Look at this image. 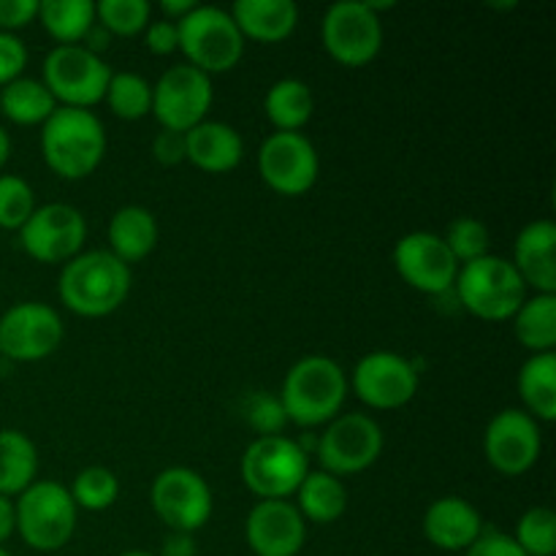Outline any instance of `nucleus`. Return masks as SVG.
I'll return each mask as SVG.
<instances>
[{"label": "nucleus", "instance_id": "35", "mask_svg": "<svg viewBox=\"0 0 556 556\" xmlns=\"http://www.w3.org/2000/svg\"><path fill=\"white\" fill-rule=\"evenodd\" d=\"M445 248L451 250V255L456 258V264L465 266L470 261L483 258L489 255V244H492V233H489L486 223L478 220V217H456L448 228H445L443 237Z\"/></svg>", "mask_w": 556, "mask_h": 556}, {"label": "nucleus", "instance_id": "28", "mask_svg": "<svg viewBox=\"0 0 556 556\" xmlns=\"http://www.w3.org/2000/svg\"><path fill=\"white\" fill-rule=\"evenodd\" d=\"M296 510L304 521L331 525L348 508V489L337 476L326 470H309L302 486L296 489Z\"/></svg>", "mask_w": 556, "mask_h": 556}, {"label": "nucleus", "instance_id": "14", "mask_svg": "<svg viewBox=\"0 0 556 556\" xmlns=\"http://www.w3.org/2000/svg\"><path fill=\"white\" fill-rule=\"evenodd\" d=\"M63 318L43 302H20L0 315V353L9 362H41L63 342Z\"/></svg>", "mask_w": 556, "mask_h": 556}, {"label": "nucleus", "instance_id": "10", "mask_svg": "<svg viewBox=\"0 0 556 556\" xmlns=\"http://www.w3.org/2000/svg\"><path fill=\"white\" fill-rule=\"evenodd\" d=\"M315 454L331 476H356L369 470L383 454V429L367 413H345L329 421L315 443Z\"/></svg>", "mask_w": 556, "mask_h": 556}, {"label": "nucleus", "instance_id": "49", "mask_svg": "<svg viewBox=\"0 0 556 556\" xmlns=\"http://www.w3.org/2000/svg\"><path fill=\"white\" fill-rule=\"evenodd\" d=\"M119 556H155V554H150V552H125V554H119Z\"/></svg>", "mask_w": 556, "mask_h": 556}, {"label": "nucleus", "instance_id": "39", "mask_svg": "<svg viewBox=\"0 0 556 556\" xmlns=\"http://www.w3.org/2000/svg\"><path fill=\"white\" fill-rule=\"evenodd\" d=\"M27 65V49L14 33H0V87L20 79Z\"/></svg>", "mask_w": 556, "mask_h": 556}, {"label": "nucleus", "instance_id": "48", "mask_svg": "<svg viewBox=\"0 0 556 556\" xmlns=\"http://www.w3.org/2000/svg\"><path fill=\"white\" fill-rule=\"evenodd\" d=\"M9 157H11V136H9V130L0 125V168L9 163Z\"/></svg>", "mask_w": 556, "mask_h": 556}, {"label": "nucleus", "instance_id": "19", "mask_svg": "<svg viewBox=\"0 0 556 556\" xmlns=\"http://www.w3.org/2000/svg\"><path fill=\"white\" fill-rule=\"evenodd\" d=\"M244 541L255 556H296L307 541V521L288 500H261L244 521Z\"/></svg>", "mask_w": 556, "mask_h": 556}, {"label": "nucleus", "instance_id": "26", "mask_svg": "<svg viewBox=\"0 0 556 556\" xmlns=\"http://www.w3.org/2000/svg\"><path fill=\"white\" fill-rule=\"evenodd\" d=\"M264 112L280 134H299L313 117L315 96L307 81L288 76L266 90Z\"/></svg>", "mask_w": 556, "mask_h": 556}, {"label": "nucleus", "instance_id": "15", "mask_svg": "<svg viewBox=\"0 0 556 556\" xmlns=\"http://www.w3.org/2000/svg\"><path fill=\"white\" fill-rule=\"evenodd\" d=\"M543 451L541 424L521 407H505L483 432V456L503 476H525L538 465Z\"/></svg>", "mask_w": 556, "mask_h": 556}, {"label": "nucleus", "instance_id": "33", "mask_svg": "<svg viewBox=\"0 0 556 556\" xmlns=\"http://www.w3.org/2000/svg\"><path fill=\"white\" fill-rule=\"evenodd\" d=\"M71 500L81 510H109L119 497V481L109 467H85L68 489Z\"/></svg>", "mask_w": 556, "mask_h": 556}, {"label": "nucleus", "instance_id": "43", "mask_svg": "<svg viewBox=\"0 0 556 556\" xmlns=\"http://www.w3.org/2000/svg\"><path fill=\"white\" fill-rule=\"evenodd\" d=\"M152 155L161 166H177L185 161V134L177 130H161L152 141Z\"/></svg>", "mask_w": 556, "mask_h": 556}, {"label": "nucleus", "instance_id": "46", "mask_svg": "<svg viewBox=\"0 0 556 556\" xmlns=\"http://www.w3.org/2000/svg\"><path fill=\"white\" fill-rule=\"evenodd\" d=\"M16 532V510H14V500L0 497V548L3 543L9 541L11 535Z\"/></svg>", "mask_w": 556, "mask_h": 556}, {"label": "nucleus", "instance_id": "29", "mask_svg": "<svg viewBox=\"0 0 556 556\" xmlns=\"http://www.w3.org/2000/svg\"><path fill=\"white\" fill-rule=\"evenodd\" d=\"M514 334L527 351L554 353L556 348V293H535L525 299L514 318Z\"/></svg>", "mask_w": 556, "mask_h": 556}, {"label": "nucleus", "instance_id": "38", "mask_svg": "<svg viewBox=\"0 0 556 556\" xmlns=\"http://www.w3.org/2000/svg\"><path fill=\"white\" fill-rule=\"evenodd\" d=\"M244 418H248V424L261 434V438L280 434L288 424L286 410H282L280 405V396H271L266 394V391L248 396V402H244Z\"/></svg>", "mask_w": 556, "mask_h": 556}, {"label": "nucleus", "instance_id": "2", "mask_svg": "<svg viewBox=\"0 0 556 556\" xmlns=\"http://www.w3.org/2000/svg\"><path fill=\"white\" fill-rule=\"evenodd\" d=\"M41 155L58 177H90L106 155V128L90 109L58 106L41 128Z\"/></svg>", "mask_w": 556, "mask_h": 556}, {"label": "nucleus", "instance_id": "31", "mask_svg": "<svg viewBox=\"0 0 556 556\" xmlns=\"http://www.w3.org/2000/svg\"><path fill=\"white\" fill-rule=\"evenodd\" d=\"M38 20L43 30L58 41V47L81 43L85 33L96 25L92 0H43L38 3Z\"/></svg>", "mask_w": 556, "mask_h": 556}, {"label": "nucleus", "instance_id": "8", "mask_svg": "<svg viewBox=\"0 0 556 556\" xmlns=\"http://www.w3.org/2000/svg\"><path fill=\"white\" fill-rule=\"evenodd\" d=\"M114 71L85 47H54L43 60V85L60 106L90 109L106 98Z\"/></svg>", "mask_w": 556, "mask_h": 556}, {"label": "nucleus", "instance_id": "5", "mask_svg": "<svg viewBox=\"0 0 556 556\" xmlns=\"http://www.w3.org/2000/svg\"><path fill=\"white\" fill-rule=\"evenodd\" d=\"M179 52L188 65L204 71L206 76L226 74L237 68L244 54V36L237 22L220 5H195L177 22Z\"/></svg>", "mask_w": 556, "mask_h": 556}, {"label": "nucleus", "instance_id": "41", "mask_svg": "<svg viewBox=\"0 0 556 556\" xmlns=\"http://www.w3.org/2000/svg\"><path fill=\"white\" fill-rule=\"evenodd\" d=\"M465 556H527L516 546L514 535H505V532H481L476 543L467 548Z\"/></svg>", "mask_w": 556, "mask_h": 556}, {"label": "nucleus", "instance_id": "45", "mask_svg": "<svg viewBox=\"0 0 556 556\" xmlns=\"http://www.w3.org/2000/svg\"><path fill=\"white\" fill-rule=\"evenodd\" d=\"M109 43H112V33L96 22V25L85 33V38H81L79 47H85L87 52H92V54H101L103 49H109Z\"/></svg>", "mask_w": 556, "mask_h": 556}, {"label": "nucleus", "instance_id": "34", "mask_svg": "<svg viewBox=\"0 0 556 556\" xmlns=\"http://www.w3.org/2000/svg\"><path fill=\"white\" fill-rule=\"evenodd\" d=\"M516 546L527 556H554L556 554V516L552 508H530L516 525Z\"/></svg>", "mask_w": 556, "mask_h": 556}, {"label": "nucleus", "instance_id": "44", "mask_svg": "<svg viewBox=\"0 0 556 556\" xmlns=\"http://www.w3.org/2000/svg\"><path fill=\"white\" fill-rule=\"evenodd\" d=\"M199 546H195V538L190 532H168L161 543V554L155 556H195Z\"/></svg>", "mask_w": 556, "mask_h": 556}, {"label": "nucleus", "instance_id": "21", "mask_svg": "<svg viewBox=\"0 0 556 556\" xmlns=\"http://www.w3.org/2000/svg\"><path fill=\"white\" fill-rule=\"evenodd\" d=\"M481 532V514L454 494L434 500L424 514V535L440 552H467Z\"/></svg>", "mask_w": 556, "mask_h": 556}, {"label": "nucleus", "instance_id": "22", "mask_svg": "<svg viewBox=\"0 0 556 556\" xmlns=\"http://www.w3.org/2000/svg\"><path fill=\"white\" fill-rule=\"evenodd\" d=\"M244 141L233 125L204 119L185 134V161L206 174H226L242 163Z\"/></svg>", "mask_w": 556, "mask_h": 556}, {"label": "nucleus", "instance_id": "18", "mask_svg": "<svg viewBox=\"0 0 556 556\" xmlns=\"http://www.w3.org/2000/svg\"><path fill=\"white\" fill-rule=\"evenodd\" d=\"M394 269L416 291L440 296L454 288L459 264L445 248L443 237L432 231L405 233L394 244Z\"/></svg>", "mask_w": 556, "mask_h": 556}, {"label": "nucleus", "instance_id": "32", "mask_svg": "<svg viewBox=\"0 0 556 556\" xmlns=\"http://www.w3.org/2000/svg\"><path fill=\"white\" fill-rule=\"evenodd\" d=\"M109 109L119 119H141L152 112V85L141 74L134 71H119L112 74L106 87Z\"/></svg>", "mask_w": 556, "mask_h": 556}, {"label": "nucleus", "instance_id": "11", "mask_svg": "<svg viewBox=\"0 0 556 556\" xmlns=\"http://www.w3.org/2000/svg\"><path fill=\"white\" fill-rule=\"evenodd\" d=\"M212 101H215L212 76L188 63L172 65L152 85V114L163 125V130L188 134L195 125L204 123Z\"/></svg>", "mask_w": 556, "mask_h": 556}, {"label": "nucleus", "instance_id": "9", "mask_svg": "<svg viewBox=\"0 0 556 556\" xmlns=\"http://www.w3.org/2000/svg\"><path fill=\"white\" fill-rule=\"evenodd\" d=\"M320 38L334 63L345 68H362L372 63L383 49V22L380 14L362 0H342L329 5L320 22Z\"/></svg>", "mask_w": 556, "mask_h": 556}, {"label": "nucleus", "instance_id": "50", "mask_svg": "<svg viewBox=\"0 0 556 556\" xmlns=\"http://www.w3.org/2000/svg\"><path fill=\"white\" fill-rule=\"evenodd\" d=\"M0 556H11L9 552H5V548H0Z\"/></svg>", "mask_w": 556, "mask_h": 556}, {"label": "nucleus", "instance_id": "12", "mask_svg": "<svg viewBox=\"0 0 556 556\" xmlns=\"http://www.w3.org/2000/svg\"><path fill=\"white\" fill-rule=\"evenodd\" d=\"M20 239L25 253L38 264H68L85 248L87 220L76 206L63 201L43 204L20 228Z\"/></svg>", "mask_w": 556, "mask_h": 556}, {"label": "nucleus", "instance_id": "1", "mask_svg": "<svg viewBox=\"0 0 556 556\" xmlns=\"http://www.w3.org/2000/svg\"><path fill=\"white\" fill-rule=\"evenodd\" d=\"M130 266L109 250H90L71 258L60 271V302L81 318L117 313L130 293Z\"/></svg>", "mask_w": 556, "mask_h": 556}, {"label": "nucleus", "instance_id": "13", "mask_svg": "<svg viewBox=\"0 0 556 556\" xmlns=\"http://www.w3.org/2000/svg\"><path fill=\"white\" fill-rule=\"evenodd\" d=\"M152 510L172 532H190L210 521L212 489L204 478L190 467H168L157 472L150 489Z\"/></svg>", "mask_w": 556, "mask_h": 556}, {"label": "nucleus", "instance_id": "47", "mask_svg": "<svg viewBox=\"0 0 556 556\" xmlns=\"http://www.w3.org/2000/svg\"><path fill=\"white\" fill-rule=\"evenodd\" d=\"M195 0H161V11L166 14V20L172 22H179L185 14H190V11L195 9Z\"/></svg>", "mask_w": 556, "mask_h": 556}, {"label": "nucleus", "instance_id": "24", "mask_svg": "<svg viewBox=\"0 0 556 556\" xmlns=\"http://www.w3.org/2000/svg\"><path fill=\"white\" fill-rule=\"evenodd\" d=\"M157 237L155 215L144 206H123L109 220V253L128 266L144 261L155 250Z\"/></svg>", "mask_w": 556, "mask_h": 556}, {"label": "nucleus", "instance_id": "37", "mask_svg": "<svg viewBox=\"0 0 556 556\" xmlns=\"http://www.w3.org/2000/svg\"><path fill=\"white\" fill-rule=\"evenodd\" d=\"M36 212V193L30 182L16 174H0V228L20 231Z\"/></svg>", "mask_w": 556, "mask_h": 556}, {"label": "nucleus", "instance_id": "6", "mask_svg": "<svg viewBox=\"0 0 556 556\" xmlns=\"http://www.w3.org/2000/svg\"><path fill=\"white\" fill-rule=\"evenodd\" d=\"M16 532L36 552H60L76 532L79 508L58 481H36L14 500Z\"/></svg>", "mask_w": 556, "mask_h": 556}, {"label": "nucleus", "instance_id": "40", "mask_svg": "<svg viewBox=\"0 0 556 556\" xmlns=\"http://www.w3.org/2000/svg\"><path fill=\"white\" fill-rule=\"evenodd\" d=\"M38 16V0H0V33H14Z\"/></svg>", "mask_w": 556, "mask_h": 556}, {"label": "nucleus", "instance_id": "25", "mask_svg": "<svg viewBox=\"0 0 556 556\" xmlns=\"http://www.w3.org/2000/svg\"><path fill=\"white\" fill-rule=\"evenodd\" d=\"M38 451L36 443L20 429H0V497H20L36 483Z\"/></svg>", "mask_w": 556, "mask_h": 556}, {"label": "nucleus", "instance_id": "17", "mask_svg": "<svg viewBox=\"0 0 556 556\" xmlns=\"http://www.w3.org/2000/svg\"><path fill=\"white\" fill-rule=\"evenodd\" d=\"M318 152L304 134H275L261 144V179L280 195H304L318 182Z\"/></svg>", "mask_w": 556, "mask_h": 556}, {"label": "nucleus", "instance_id": "42", "mask_svg": "<svg viewBox=\"0 0 556 556\" xmlns=\"http://www.w3.org/2000/svg\"><path fill=\"white\" fill-rule=\"evenodd\" d=\"M144 43L152 54H172L179 49V30L177 22L157 20L150 22L144 30Z\"/></svg>", "mask_w": 556, "mask_h": 556}, {"label": "nucleus", "instance_id": "27", "mask_svg": "<svg viewBox=\"0 0 556 556\" xmlns=\"http://www.w3.org/2000/svg\"><path fill=\"white\" fill-rule=\"evenodd\" d=\"M519 396L525 413L538 424H552L556 418V356L535 353L519 369Z\"/></svg>", "mask_w": 556, "mask_h": 556}, {"label": "nucleus", "instance_id": "16", "mask_svg": "<svg viewBox=\"0 0 556 556\" xmlns=\"http://www.w3.org/2000/svg\"><path fill=\"white\" fill-rule=\"evenodd\" d=\"M351 389L372 410H396L416 396L418 369L410 358L400 356V353H367L353 367Z\"/></svg>", "mask_w": 556, "mask_h": 556}, {"label": "nucleus", "instance_id": "3", "mask_svg": "<svg viewBox=\"0 0 556 556\" xmlns=\"http://www.w3.org/2000/svg\"><path fill=\"white\" fill-rule=\"evenodd\" d=\"M348 400V378L329 356H304L282 380L280 405L296 427H320L340 416Z\"/></svg>", "mask_w": 556, "mask_h": 556}, {"label": "nucleus", "instance_id": "4", "mask_svg": "<svg viewBox=\"0 0 556 556\" xmlns=\"http://www.w3.org/2000/svg\"><path fill=\"white\" fill-rule=\"evenodd\" d=\"M454 288L462 307L481 320H510L527 299V286L514 264L492 253L459 266Z\"/></svg>", "mask_w": 556, "mask_h": 556}, {"label": "nucleus", "instance_id": "23", "mask_svg": "<svg viewBox=\"0 0 556 556\" xmlns=\"http://www.w3.org/2000/svg\"><path fill=\"white\" fill-rule=\"evenodd\" d=\"M228 14L244 38L261 43L286 41L299 25V9L293 0H237Z\"/></svg>", "mask_w": 556, "mask_h": 556}, {"label": "nucleus", "instance_id": "30", "mask_svg": "<svg viewBox=\"0 0 556 556\" xmlns=\"http://www.w3.org/2000/svg\"><path fill=\"white\" fill-rule=\"evenodd\" d=\"M54 109H58V101L41 79L20 76L0 90V112L16 125H43L52 117Z\"/></svg>", "mask_w": 556, "mask_h": 556}, {"label": "nucleus", "instance_id": "20", "mask_svg": "<svg viewBox=\"0 0 556 556\" xmlns=\"http://www.w3.org/2000/svg\"><path fill=\"white\" fill-rule=\"evenodd\" d=\"M514 269L535 293H556V226L552 220H532L514 242Z\"/></svg>", "mask_w": 556, "mask_h": 556}, {"label": "nucleus", "instance_id": "36", "mask_svg": "<svg viewBox=\"0 0 556 556\" xmlns=\"http://www.w3.org/2000/svg\"><path fill=\"white\" fill-rule=\"evenodd\" d=\"M152 5L147 0H101L96 3V22L112 36H136L150 25Z\"/></svg>", "mask_w": 556, "mask_h": 556}, {"label": "nucleus", "instance_id": "7", "mask_svg": "<svg viewBox=\"0 0 556 556\" xmlns=\"http://www.w3.org/2000/svg\"><path fill=\"white\" fill-rule=\"evenodd\" d=\"M309 454H304L302 443L282 434L255 438L242 454V481L255 497L261 500H288L296 494L309 472Z\"/></svg>", "mask_w": 556, "mask_h": 556}]
</instances>
